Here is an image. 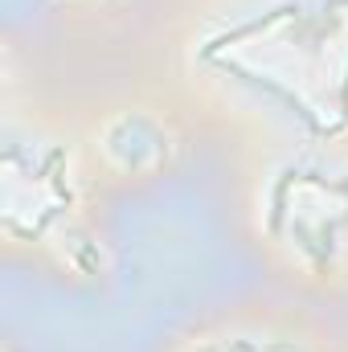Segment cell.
<instances>
[{
  "instance_id": "cell-1",
  "label": "cell",
  "mask_w": 348,
  "mask_h": 352,
  "mask_svg": "<svg viewBox=\"0 0 348 352\" xmlns=\"http://www.w3.org/2000/svg\"><path fill=\"white\" fill-rule=\"evenodd\" d=\"M152 78L234 148L348 140V0H176Z\"/></svg>"
},
{
  "instance_id": "cell-5",
  "label": "cell",
  "mask_w": 348,
  "mask_h": 352,
  "mask_svg": "<svg viewBox=\"0 0 348 352\" xmlns=\"http://www.w3.org/2000/svg\"><path fill=\"white\" fill-rule=\"evenodd\" d=\"M156 352H348V340L299 299L250 295L176 328Z\"/></svg>"
},
{
  "instance_id": "cell-3",
  "label": "cell",
  "mask_w": 348,
  "mask_h": 352,
  "mask_svg": "<svg viewBox=\"0 0 348 352\" xmlns=\"http://www.w3.org/2000/svg\"><path fill=\"white\" fill-rule=\"evenodd\" d=\"M234 217L283 287L348 299V140L234 148Z\"/></svg>"
},
{
  "instance_id": "cell-4",
  "label": "cell",
  "mask_w": 348,
  "mask_h": 352,
  "mask_svg": "<svg viewBox=\"0 0 348 352\" xmlns=\"http://www.w3.org/2000/svg\"><path fill=\"white\" fill-rule=\"evenodd\" d=\"M90 168L107 192H135L173 176L197 140L193 111L156 78L70 102Z\"/></svg>"
},
{
  "instance_id": "cell-6",
  "label": "cell",
  "mask_w": 348,
  "mask_h": 352,
  "mask_svg": "<svg viewBox=\"0 0 348 352\" xmlns=\"http://www.w3.org/2000/svg\"><path fill=\"white\" fill-rule=\"evenodd\" d=\"M4 352H12V349H4Z\"/></svg>"
},
{
  "instance_id": "cell-2",
  "label": "cell",
  "mask_w": 348,
  "mask_h": 352,
  "mask_svg": "<svg viewBox=\"0 0 348 352\" xmlns=\"http://www.w3.org/2000/svg\"><path fill=\"white\" fill-rule=\"evenodd\" d=\"M107 197L83 152L70 102L4 87L0 246L66 283H102L111 270Z\"/></svg>"
}]
</instances>
